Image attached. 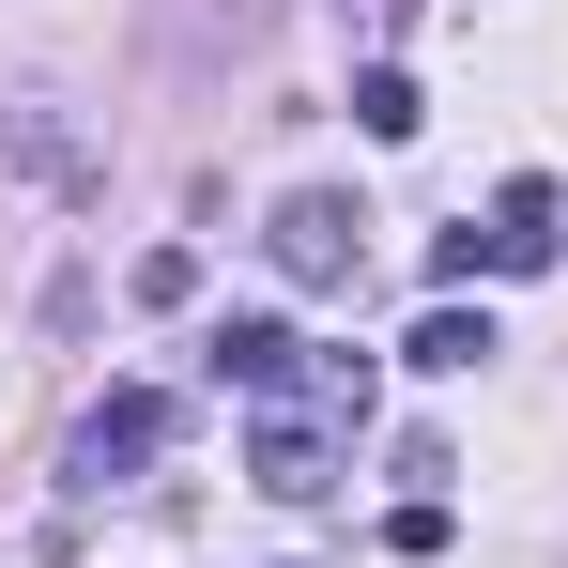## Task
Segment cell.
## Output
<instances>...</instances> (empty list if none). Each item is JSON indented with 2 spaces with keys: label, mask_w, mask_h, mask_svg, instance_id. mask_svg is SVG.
<instances>
[{
  "label": "cell",
  "mask_w": 568,
  "mask_h": 568,
  "mask_svg": "<svg viewBox=\"0 0 568 568\" xmlns=\"http://www.w3.org/2000/svg\"><path fill=\"white\" fill-rule=\"evenodd\" d=\"M123 292H139V307H185V292H200V246H139V277H123Z\"/></svg>",
  "instance_id": "obj_9"
},
{
  "label": "cell",
  "mask_w": 568,
  "mask_h": 568,
  "mask_svg": "<svg viewBox=\"0 0 568 568\" xmlns=\"http://www.w3.org/2000/svg\"><path fill=\"white\" fill-rule=\"evenodd\" d=\"M354 123H369V139H415L430 108H415V78H399V62H369V78H354Z\"/></svg>",
  "instance_id": "obj_8"
},
{
  "label": "cell",
  "mask_w": 568,
  "mask_h": 568,
  "mask_svg": "<svg viewBox=\"0 0 568 568\" xmlns=\"http://www.w3.org/2000/svg\"><path fill=\"white\" fill-rule=\"evenodd\" d=\"M246 476H262L277 507H323V491H338V430H323V415H292V399H262V430H246Z\"/></svg>",
  "instance_id": "obj_4"
},
{
  "label": "cell",
  "mask_w": 568,
  "mask_h": 568,
  "mask_svg": "<svg viewBox=\"0 0 568 568\" xmlns=\"http://www.w3.org/2000/svg\"><path fill=\"white\" fill-rule=\"evenodd\" d=\"M369 16H399V0H369Z\"/></svg>",
  "instance_id": "obj_10"
},
{
  "label": "cell",
  "mask_w": 568,
  "mask_h": 568,
  "mask_svg": "<svg viewBox=\"0 0 568 568\" xmlns=\"http://www.w3.org/2000/svg\"><path fill=\"white\" fill-rule=\"evenodd\" d=\"M476 354H491V323H476V307H430V323L399 338V369H430V384H462Z\"/></svg>",
  "instance_id": "obj_7"
},
{
  "label": "cell",
  "mask_w": 568,
  "mask_h": 568,
  "mask_svg": "<svg viewBox=\"0 0 568 568\" xmlns=\"http://www.w3.org/2000/svg\"><path fill=\"white\" fill-rule=\"evenodd\" d=\"M154 446H170V399H154V384H108L93 415H78V491H123Z\"/></svg>",
  "instance_id": "obj_3"
},
{
  "label": "cell",
  "mask_w": 568,
  "mask_h": 568,
  "mask_svg": "<svg viewBox=\"0 0 568 568\" xmlns=\"http://www.w3.org/2000/svg\"><path fill=\"white\" fill-rule=\"evenodd\" d=\"M0 170H16V185H47V200H93V185H108L93 139H78L62 108H31V93H0Z\"/></svg>",
  "instance_id": "obj_2"
},
{
  "label": "cell",
  "mask_w": 568,
  "mask_h": 568,
  "mask_svg": "<svg viewBox=\"0 0 568 568\" xmlns=\"http://www.w3.org/2000/svg\"><path fill=\"white\" fill-rule=\"evenodd\" d=\"M262 262H277L292 292H354V262H369V215L338 185H292L277 215H262Z\"/></svg>",
  "instance_id": "obj_1"
},
{
  "label": "cell",
  "mask_w": 568,
  "mask_h": 568,
  "mask_svg": "<svg viewBox=\"0 0 568 568\" xmlns=\"http://www.w3.org/2000/svg\"><path fill=\"white\" fill-rule=\"evenodd\" d=\"M554 246H568V200L523 170V185L491 200V277H554Z\"/></svg>",
  "instance_id": "obj_6"
},
{
  "label": "cell",
  "mask_w": 568,
  "mask_h": 568,
  "mask_svg": "<svg viewBox=\"0 0 568 568\" xmlns=\"http://www.w3.org/2000/svg\"><path fill=\"white\" fill-rule=\"evenodd\" d=\"M200 369H215V384H246V399H292V369H307V338H292V323H262V307H231V323L200 338Z\"/></svg>",
  "instance_id": "obj_5"
}]
</instances>
